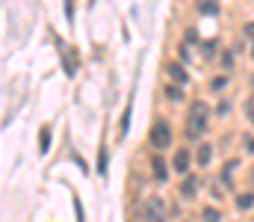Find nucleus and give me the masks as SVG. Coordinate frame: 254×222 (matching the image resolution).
<instances>
[{
    "label": "nucleus",
    "instance_id": "f257e3e1",
    "mask_svg": "<svg viewBox=\"0 0 254 222\" xmlns=\"http://www.w3.org/2000/svg\"><path fill=\"white\" fill-rule=\"evenodd\" d=\"M207 122H210V113L201 101H192L190 104V116H187V137L190 140H198L207 134Z\"/></svg>",
    "mask_w": 254,
    "mask_h": 222
},
{
    "label": "nucleus",
    "instance_id": "f03ea898",
    "mask_svg": "<svg viewBox=\"0 0 254 222\" xmlns=\"http://www.w3.org/2000/svg\"><path fill=\"white\" fill-rule=\"evenodd\" d=\"M142 222H166V202L160 196H151L142 208H139Z\"/></svg>",
    "mask_w": 254,
    "mask_h": 222
},
{
    "label": "nucleus",
    "instance_id": "7ed1b4c3",
    "mask_svg": "<svg viewBox=\"0 0 254 222\" xmlns=\"http://www.w3.org/2000/svg\"><path fill=\"white\" fill-rule=\"evenodd\" d=\"M148 140H151V146L157 148V151L169 148L172 146V125H169L166 119H157L154 128H151V134H148Z\"/></svg>",
    "mask_w": 254,
    "mask_h": 222
},
{
    "label": "nucleus",
    "instance_id": "20e7f679",
    "mask_svg": "<svg viewBox=\"0 0 254 222\" xmlns=\"http://www.w3.org/2000/svg\"><path fill=\"white\" fill-rule=\"evenodd\" d=\"M172 166H175V172H178V175H187V172H190V166H192V154H190V151H184V148H181V151L175 154Z\"/></svg>",
    "mask_w": 254,
    "mask_h": 222
},
{
    "label": "nucleus",
    "instance_id": "39448f33",
    "mask_svg": "<svg viewBox=\"0 0 254 222\" xmlns=\"http://www.w3.org/2000/svg\"><path fill=\"white\" fill-rule=\"evenodd\" d=\"M166 74H169L178 86H184V83L190 80V74H187V69H184L181 63H166Z\"/></svg>",
    "mask_w": 254,
    "mask_h": 222
},
{
    "label": "nucleus",
    "instance_id": "423d86ee",
    "mask_svg": "<svg viewBox=\"0 0 254 222\" xmlns=\"http://www.w3.org/2000/svg\"><path fill=\"white\" fill-rule=\"evenodd\" d=\"M195 193H198V178L192 172H187L184 181H181V199H192Z\"/></svg>",
    "mask_w": 254,
    "mask_h": 222
},
{
    "label": "nucleus",
    "instance_id": "0eeeda50",
    "mask_svg": "<svg viewBox=\"0 0 254 222\" xmlns=\"http://www.w3.org/2000/svg\"><path fill=\"white\" fill-rule=\"evenodd\" d=\"M151 172H154V178H157L160 184L169 178V166H166V160H163L160 154H154V157H151Z\"/></svg>",
    "mask_w": 254,
    "mask_h": 222
},
{
    "label": "nucleus",
    "instance_id": "6e6552de",
    "mask_svg": "<svg viewBox=\"0 0 254 222\" xmlns=\"http://www.w3.org/2000/svg\"><path fill=\"white\" fill-rule=\"evenodd\" d=\"M198 12L213 18V15H219V3H216V0H201V3H198Z\"/></svg>",
    "mask_w": 254,
    "mask_h": 222
},
{
    "label": "nucleus",
    "instance_id": "1a4fd4ad",
    "mask_svg": "<svg viewBox=\"0 0 254 222\" xmlns=\"http://www.w3.org/2000/svg\"><path fill=\"white\" fill-rule=\"evenodd\" d=\"M195 160H198L201 166H207V163L213 160V146H201L198 151H195Z\"/></svg>",
    "mask_w": 254,
    "mask_h": 222
},
{
    "label": "nucleus",
    "instance_id": "9d476101",
    "mask_svg": "<svg viewBox=\"0 0 254 222\" xmlns=\"http://www.w3.org/2000/svg\"><path fill=\"white\" fill-rule=\"evenodd\" d=\"M237 208H240V211H252L254 208V193H240V196H237Z\"/></svg>",
    "mask_w": 254,
    "mask_h": 222
},
{
    "label": "nucleus",
    "instance_id": "9b49d317",
    "mask_svg": "<svg viewBox=\"0 0 254 222\" xmlns=\"http://www.w3.org/2000/svg\"><path fill=\"white\" fill-rule=\"evenodd\" d=\"M130 113H133V107H127L125 113H122V128H119V137H127V131H130Z\"/></svg>",
    "mask_w": 254,
    "mask_h": 222
},
{
    "label": "nucleus",
    "instance_id": "f8f14e48",
    "mask_svg": "<svg viewBox=\"0 0 254 222\" xmlns=\"http://www.w3.org/2000/svg\"><path fill=\"white\" fill-rule=\"evenodd\" d=\"M169 101H184V86H166Z\"/></svg>",
    "mask_w": 254,
    "mask_h": 222
},
{
    "label": "nucleus",
    "instance_id": "ddd939ff",
    "mask_svg": "<svg viewBox=\"0 0 254 222\" xmlns=\"http://www.w3.org/2000/svg\"><path fill=\"white\" fill-rule=\"evenodd\" d=\"M201 220H204V222H219L222 217H219V211H216V208H204V211H201Z\"/></svg>",
    "mask_w": 254,
    "mask_h": 222
},
{
    "label": "nucleus",
    "instance_id": "4468645a",
    "mask_svg": "<svg viewBox=\"0 0 254 222\" xmlns=\"http://www.w3.org/2000/svg\"><path fill=\"white\" fill-rule=\"evenodd\" d=\"M228 83H231V80H228L225 74H219V77H213V83H210V89H213V92H222V89H225Z\"/></svg>",
    "mask_w": 254,
    "mask_h": 222
},
{
    "label": "nucleus",
    "instance_id": "2eb2a0df",
    "mask_svg": "<svg viewBox=\"0 0 254 222\" xmlns=\"http://www.w3.org/2000/svg\"><path fill=\"white\" fill-rule=\"evenodd\" d=\"M98 172L101 175L107 172V148H101V154H98Z\"/></svg>",
    "mask_w": 254,
    "mask_h": 222
},
{
    "label": "nucleus",
    "instance_id": "dca6fc26",
    "mask_svg": "<svg viewBox=\"0 0 254 222\" xmlns=\"http://www.w3.org/2000/svg\"><path fill=\"white\" fill-rule=\"evenodd\" d=\"M48 148H51V131L42 128V151H48Z\"/></svg>",
    "mask_w": 254,
    "mask_h": 222
},
{
    "label": "nucleus",
    "instance_id": "f3484780",
    "mask_svg": "<svg viewBox=\"0 0 254 222\" xmlns=\"http://www.w3.org/2000/svg\"><path fill=\"white\" fill-rule=\"evenodd\" d=\"M222 66H225V69H231V66H234V57H231V54H225V57H222Z\"/></svg>",
    "mask_w": 254,
    "mask_h": 222
},
{
    "label": "nucleus",
    "instance_id": "a211bd4d",
    "mask_svg": "<svg viewBox=\"0 0 254 222\" xmlns=\"http://www.w3.org/2000/svg\"><path fill=\"white\" fill-rule=\"evenodd\" d=\"M246 116L254 122V101H249V107H246Z\"/></svg>",
    "mask_w": 254,
    "mask_h": 222
},
{
    "label": "nucleus",
    "instance_id": "6ab92c4d",
    "mask_svg": "<svg viewBox=\"0 0 254 222\" xmlns=\"http://www.w3.org/2000/svg\"><path fill=\"white\" fill-rule=\"evenodd\" d=\"M246 36H249V39H254V24H246Z\"/></svg>",
    "mask_w": 254,
    "mask_h": 222
},
{
    "label": "nucleus",
    "instance_id": "aec40b11",
    "mask_svg": "<svg viewBox=\"0 0 254 222\" xmlns=\"http://www.w3.org/2000/svg\"><path fill=\"white\" fill-rule=\"evenodd\" d=\"M246 148H249V151H254V140H252V137H246Z\"/></svg>",
    "mask_w": 254,
    "mask_h": 222
},
{
    "label": "nucleus",
    "instance_id": "412c9836",
    "mask_svg": "<svg viewBox=\"0 0 254 222\" xmlns=\"http://www.w3.org/2000/svg\"><path fill=\"white\" fill-rule=\"evenodd\" d=\"M252 60H254V48H252Z\"/></svg>",
    "mask_w": 254,
    "mask_h": 222
},
{
    "label": "nucleus",
    "instance_id": "4be33fe9",
    "mask_svg": "<svg viewBox=\"0 0 254 222\" xmlns=\"http://www.w3.org/2000/svg\"><path fill=\"white\" fill-rule=\"evenodd\" d=\"M252 89H254V77H252Z\"/></svg>",
    "mask_w": 254,
    "mask_h": 222
},
{
    "label": "nucleus",
    "instance_id": "5701e85b",
    "mask_svg": "<svg viewBox=\"0 0 254 222\" xmlns=\"http://www.w3.org/2000/svg\"><path fill=\"white\" fill-rule=\"evenodd\" d=\"M252 178H254V172H252Z\"/></svg>",
    "mask_w": 254,
    "mask_h": 222
}]
</instances>
